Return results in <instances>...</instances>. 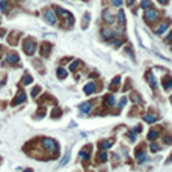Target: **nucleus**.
<instances>
[{"label": "nucleus", "mask_w": 172, "mask_h": 172, "mask_svg": "<svg viewBox=\"0 0 172 172\" xmlns=\"http://www.w3.org/2000/svg\"><path fill=\"white\" fill-rule=\"evenodd\" d=\"M54 11H56L59 15H68V12H67V11H63V9H60V8H54Z\"/></svg>", "instance_id": "nucleus-28"}, {"label": "nucleus", "mask_w": 172, "mask_h": 172, "mask_svg": "<svg viewBox=\"0 0 172 172\" xmlns=\"http://www.w3.org/2000/svg\"><path fill=\"white\" fill-rule=\"evenodd\" d=\"M44 18L48 24H56V15H54V11H51V9H47L44 12Z\"/></svg>", "instance_id": "nucleus-4"}, {"label": "nucleus", "mask_w": 172, "mask_h": 172, "mask_svg": "<svg viewBox=\"0 0 172 172\" xmlns=\"http://www.w3.org/2000/svg\"><path fill=\"white\" fill-rule=\"evenodd\" d=\"M88 20H89V14H85V21H83V27L88 26Z\"/></svg>", "instance_id": "nucleus-37"}, {"label": "nucleus", "mask_w": 172, "mask_h": 172, "mask_svg": "<svg viewBox=\"0 0 172 172\" xmlns=\"http://www.w3.org/2000/svg\"><path fill=\"white\" fill-rule=\"evenodd\" d=\"M140 6H142V8H145V9H148V8H151V2H150V0H142Z\"/></svg>", "instance_id": "nucleus-26"}, {"label": "nucleus", "mask_w": 172, "mask_h": 172, "mask_svg": "<svg viewBox=\"0 0 172 172\" xmlns=\"http://www.w3.org/2000/svg\"><path fill=\"white\" fill-rule=\"evenodd\" d=\"M119 77H115L113 80H112V83H110V91H113V89H116L118 86H119Z\"/></svg>", "instance_id": "nucleus-19"}, {"label": "nucleus", "mask_w": 172, "mask_h": 172, "mask_svg": "<svg viewBox=\"0 0 172 172\" xmlns=\"http://www.w3.org/2000/svg\"><path fill=\"white\" fill-rule=\"evenodd\" d=\"M157 18H159V12L156 11V9H147V11H145V20H147V21H156L157 20Z\"/></svg>", "instance_id": "nucleus-3"}, {"label": "nucleus", "mask_w": 172, "mask_h": 172, "mask_svg": "<svg viewBox=\"0 0 172 172\" xmlns=\"http://www.w3.org/2000/svg\"><path fill=\"white\" fill-rule=\"evenodd\" d=\"M159 2H160L161 5H166V3H168V0H159Z\"/></svg>", "instance_id": "nucleus-41"}, {"label": "nucleus", "mask_w": 172, "mask_h": 172, "mask_svg": "<svg viewBox=\"0 0 172 172\" xmlns=\"http://www.w3.org/2000/svg\"><path fill=\"white\" fill-rule=\"evenodd\" d=\"M79 65H80V62H79V60H76V62H72V65L70 67V70H71V71H76Z\"/></svg>", "instance_id": "nucleus-29"}, {"label": "nucleus", "mask_w": 172, "mask_h": 172, "mask_svg": "<svg viewBox=\"0 0 172 172\" xmlns=\"http://www.w3.org/2000/svg\"><path fill=\"white\" fill-rule=\"evenodd\" d=\"M166 41H172V30H171V33H169V36H168Z\"/></svg>", "instance_id": "nucleus-40"}, {"label": "nucleus", "mask_w": 172, "mask_h": 172, "mask_svg": "<svg viewBox=\"0 0 172 172\" xmlns=\"http://www.w3.org/2000/svg\"><path fill=\"white\" fill-rule=\"evenodd\" d=\"M23 50H24L26 54L32 56V54L35 53V50H36V44H35V41H33V39H27V41L23 44Z\"/></svg>", "instance_id": "nucleus-1"}, {"label": "nucleus", "mask_w": 172, "mask_h": 172, "mask_svg": "<svg viewBox=\"0 0 172 172\" xmlns=\"http://www.w3.org/2000/svg\"><path fill=\"white\" fill-rule=\"evenodd\" d=\"M18 60H20V58H18L17 54H9V56H6L8 63H18Z\"/></svg>", "instance_id": "nucleus-12"}, {"label": "nucleus", "mask_w": 172, "mask_h": 172, "mask_svg": "<svg viewBox=\"0 0 172 172\" xmlns=\"http://www.w3.org/2000/svg\"><path fill=\"white\" fill-rule=\"evenodd\" d=\"M163 88H165L166 91L172 88V79H171V77H168V79H166L165 81H163Z\"/></svg>", "instance_id": "nucleus-22"}, {"label": "nucleus", "mask_w": 172, "mask_h": 172, "mask_svg": "<svg viewBox=\"0 0 172 172\" xmlns=\"http://www.w3.org/2000/svg\"><path fill=\"white\" fill-rule=\"evenodd\" d=\"M0 8H2V11H3V12L8 9V3L5 2V0H2V2H0Z\"/></svg>", "instance_id": "nucleus-32"}, {"label": "nucleus", "mask_w": 172, "mask_h": 172, "mask_svg": "<svg viewBox=\"0 0 172 172\" xmlns=\"http://www.w3.org/2000/svg\"><path fill=\"white\" fill-rule=\"evenodd\" d=\"M89 157H91V152L88 151V148L81 150V151L79 152V160H81V161H86V160H88Z\"/></svg>", "instance_id": "nucleus-8"}, {"label": "nucleus", "mask_w": 172, "mask_h": 172, "mask_svg": "<svg viewBox=\"0 0 172 172\" xmlns=\"http://www.w3.org/2000/svg\"><path fill=\"white\" fill-rule=\"evenodd\" d=\"M42 147H44L45 150H48V151H56V150H58V143L54 142L53 139L45 138V139H42Z\"/></svg>", "instance_id": "nucleus-2"}, {"label": "nucleus", "mask_w": 172, "mask_h": 172, "mask_svg": "<svg viewBox=\"0 0 172 172\" xmlns=\"http://www.w3.org/2000/svg\"><path fill=\"white\" fill-rule=\"evenodd\" d=\"M107 160V152L104 150H101L98 152V161H106Z\"/></svg>", "instance_id": "nucleus-18"}, {"label": "nucleus", "mask_w": 172, "mask_h": 172, "mask_svg": "<svg viewBox=\"0 0 172 172\" xmlns=\"http://www.w3.org/2000/svg\"><path fill=\"white\" fill-rule=\"evenodd\" d=\"M104 101H106V104H107L109 107H112V106H115V97H113V95H109V97L104 98Z\"/></svg>", "instance_id": "nucleus-17"}, {"label": "nucleus", "mask_w": 172, "mask_h": 172, "mask_svg": "<svg viewBox=\"0 0 172 172\" xmlns=\"http://www.w3.org/2000/svg\"><path fill=\"white\" fill-rule=\"evenodd\" d=\"M68 160H70V154H67V156H65V157H63V159L60 160V166L67 165V163H68Z\"/></svg>", "instance_id": "nucleus-30"}, {"label": "nucleus", "mask_w": 172, "mask_h": 172, "mask_svg": "<svg viewBox=\"0 0 172 172\" xmlns=\"http://www.w3.org/2000/svg\"><path fill=\"white\" fill-rule=\"evenodd\" d=\"M97 91V85L94 83V81H91V83H88V85H85V94H88V95H91V94H94Z\"/></svg>", "instance_id": "nucleus-6"}, {"label": "nucleus", "mask_w": 172, "mask_h": 172, "mask_svg": "<svg viewBox=\"0 0 172 172\" xmlns=\"http://www.w3.org/2000/svg\"><path fill=\"white\" fill-rule=\"evenodd\" d=\"M58 77H59V79L67 77V71L63 70V68H58Z\"/></svg>", "instance_id": "nucleus-24"}, {"label": "nucleus", "mask_w": 172, "mask_h": 172, "mask_svg": "<svg viewBox=\"0 0 172 172\" xmlns=\"http://www.w3.org/2000/svg\"><path fill=\"white\" fill-rule=\"evenodd\" d=\"M136 159H138L139 163H142V161L147 160V154H145L143 151H138V154H136Z\"/></svg>", "instance_id": "nucleus-15"}, {"label": "nucleus", "mask_w": 172, "mask_h": 172, "mask_svg": "<svg viewBox=\"0 0 172 172\" xmlns=\"http://www.w3.org/2000/svg\"><path fill=\"white\" fill-rule=\"evenodd\" d=\"M112 3H113L115 6H118V8H119V6L122 5V0H112Z\"/></svg>", "instance_id": "nucleus-34"}, {"label": "nucleus", "mask_w": 172, "mask_h": 172, "mask_svg": "<svg viewBox=\"0 0 172 172\" xmlns=\"http://www.w3.org/2000/svg\"><path fill=\"white\" fill-rule=\"evenodd\" d=\"M18 36H20V33H18V32H15V33H14V35L11 36V38H9V42H11V44L14 45V41H15V39L18 38Z\"/></svg>", "instance_id": "nucleus-27"}, {"label": "nucleus", "mask_w": 172, "mask_h": 172, "mask_svg": "<svg viewBox=\"0 0 172 172\" xmlns=\"http://www.w3.org/2000/svg\"><path fill=\"white\" fill-rule=\"evenodd\" d=\"M143 119L147 121V122H156V121L159 119V118H157L156 115H152V113H148V115H145Z\"/></svg>", "instance_id": "nucleus-14"}, {"label": "nucleus", "mask_w": 172, "mask_h": 172, "mask_svg": "<svg viewBox=\"0 0 172 172\" xmlns=\"http://www.w3.org/2000/svg\"><path fill=\"white\" fill-rule=\"evenodd\" d=\"M125 103H127V98L124 97V98H121V101H119V107H124L125 106Z\"/></svg>", "instance_id": "nucleus-36"}, {"label": "nucleus", "mask_w": 172, "mask_h": 172, "mask_svg": "<svg viewBox=\"0 0 172 172\" xmlns=\"http://www.w3.org/2000/svg\"><path fill=\"white\" fill-rule=\"evenodd\" d=\"M133 2H134V0H128V2H127V3H128V5L131 6V5H133Z\"/></svg>", "instance_id": "nucleus-42"}, {"label": "nucleus", "mask_w": 172, "mask_h": 172, "mask_svg": "<svg viewBox=\"0 0 172 172\" xmlns=\"http://www.w3.org/2000/svg\"><path fill=\"white\" fill-rule=\"evenodd\" d=\"M147 79H148V83L156 89V86H157V83H156V79H154V76H152V72H148L147 74Z\"/></svg>", "instance_id": "nucleus-13"}, {"label": "nucleus", "mask_w": 172, "mask_h": 172, "mask_svg": "<svg viewBox=\"0 0 172 172\" xmlns=\"http://www.w3.org/2000/svg\"><path fill=\"white\" fill-rule=\"evenodd\" d=\"M0 53H2V47H0Z\"/></svg>", "instance_id": "nucleus-43"}, {"label": "nucleus", "mask_w": 172, "mask_h": 172, "mask_svg": "<svg viewBox=\"0 0 172 172\" xmlns=\"http://www.w3.org/2000/svg\"><path fill=\"white\" fill-rule=\"evenodd\" d=\"M38 94H39V88H35V89L32 91V95H33V97H36Z\"/></svg>", "instance_id": "nucleus-38"}, {"label": "nucleus", "mask_w": 172, "mask_h": 172, "mask_svg": "<svg viewBox=\"0 0 172 172\" xmlns=\"http://www.w3.org/2000/svg\"><path fill=\"white\" fill-rule=\"evenodd\" d=\"M23 101H26V94L24 92H20V95H17L15 97V100H14V106H17V104H20V103H23Z\"/></svg>", "instance_id": "nucleus-10"}, {"label": "nucleus", "mask_w": 172, "mask_h": 172, "mask_svg": "<svg viewBox=\"0 0 172 172\" xmlns=\"http://www.w3.org/2000/svg\"><path fill=\"white\" fill-rule=\"evenodd\" d=\"M168 26H169V21H166V23H161V24L157 27V29H156V33H157V35H163V33L166 32Z\"/></svg>", "instance_id": "nucleus-9"}, {"label": "nucleus", "mask_w": 172, "mask_h": 172, "mask_svg": "<svg viewBox=\"0 0 172 172\" xmlns=\"http://www.w3.org/2000/svg\"><path fill=\"white\" fill-rule=\"evenodd\" d=\"M157 138H159V131L157 130H151L148 133V139L150 140H154V139H157Z\"/></svg>", "instance_id": "nucleus-20"}, {"label": "nucleus", "mask_w": 172, "mask_h": 172, "mask_svg": "<svg viewBox=\"0 0 172 172\" xmlns=\"http://www.w3.org/2000/svg\"><path fill=\"white\" fill-rule=\"evenodd\" d=\"M118 23H119V24H124L125 23V15H124L122 11L118 12Z\"/></svg>", "instance_id": "nucleus-23"}, {"label": "nucleus", "mask_w": 172, "mask_h": 172, "mask_svg": "<svg viewBox=\"0 0 172 172\" xmlns=\"http://www.w3.org/2000/svg\"><path fill=\"white\" fill-rule=\"evenodd\" d=\"M163 140H165L166 145H169V143L172 142V138H171V136H165V138H163Z\"/></svg>", "instance_id": "nucleus-33"}, {"label": "nucleus", "mask_w": 172, "mask_h": 172, "mask_svg": "<svg viewBox=\"0 0 172 172\" xmlns=\"http://www.w3.org/2000/svg\"><path fill=\"white\" fill-rule=\"evenodd\" d=\"M112 36H115V33L112 30H109V29H103V38L104 39H110Z\"/></svg>", "instance_id": "nucleus-16"}, {"label": "nucleus", "mask_w": 172, "mask_h": 172, "mask_svg": "<svg viewBox=\"0 0 172 172\" xmlns=\"http://www.w3.org/2000/svg\"><path fill=\"white\" fill-rule=\"evenodd\" d=\"M171 101H172V97H171Z\"/></svg>", "instance_id": "nucleus-44"}, {"label": "nucleus", "mask_w": 172, "mask_h": 172, "mask_svg": "<svg viewBox=\"0 0 172 172\" xmlns=\"http://www.w3.org/2000/svg\"><path fill=\"white\" fill-rule=\"evenodd\" d=\"M121 44H122V42H121V39H115V41L112 42V45H113V47H115V48H118V47H121Z\"/></svg>", "instance_id": "nucleus-31"}, {"label": "nucleus", "mask_w": 172, "mask_h": 172, "mask_svg": "<svg viewBox=\"0 0 172 172\" xmlns=\"http://www.w3.org/2000/svg\"><path fill=\"white\" fill-rule=\"evenodd\" d=\"M51 48H53V45H51L50 42H44V44L41 45V56H44V58H48V56H50V51H51Z\"/></svg>", "instance_id": "nucleus-5"}, {"label": "nucleus", "mask_w": 172, "mask_h": 172, "mask_svg": "<svg viewBox=\"0 0 172 172\" xmlns=\"http://www.w3.org/2000/svg\"><path fill=\"white\" fill-rule=\"evenodd\" d=\"M91 110H92V104L91 103H83L80 106V112H83V113H89Z\"/></svg>", "instance_id": "nucleus-11"}, {"label": "nucleus", "mask_w": 172, "mask_h": 172, "mask_svg": "<svg viewBox=\"0 0 172 172\" xmlns=\"http://www.w3.org/2000/svg\"><path fill=\"white\" fill-rule=\"evenodd\" d=\"M150 148H151V151H152V152H156V151H159V147H157V145H156V143H151V147H150Z\"/></svg>", "instance_id": "nucleus-35"}, {"label": "nucleus", "mask_w": 172, "mask_h": 172, "mask_svg": "<svg viewBox=\"0 0 172 172\" xmlns=\"http://www.w3.org/2000/svg\"><path fill=\"white\" fill-rule=\"evenodd\" d=\"M131 100H133V101H134V103H139V97H138V95H136V94H133Z\"/></svg>", "instance_id": "nucleus-39"}, {"label": "nucleus", "mask_w": 172, "mask_h": 172, "mask_svg": "<svg viewBox=\"0 0 172 172\" xmlns=\"http://www.w3.org/2000/svg\"><path fill=\"white\" fill-rule=\"evenodd\" d=\"M112 147V140H106V142H100V148L101 150H107Z\"/></svg>", "instance_id": "nucleus-21"}, {"label": "nucleus", "mask_w": 172, "mask_h": 172, "mask_svg": "<svg viewBox=\"0 0 172 172\" xmlns=\"http://www.w3.org/2000/svg\"><path fill=\"white\" fill-rule=\"evenodd\" d=\"M103 17H104V21H106L107 24H110V23L115 21V17L112 15V12L109 11V9H106V11L103 12Z\"/></svg>", "instance_id": "nucleus-7"}, {"label": "nucleus", "mask_w": 172, "mask_h": 172, "mask_svg": "<svg viewBox=\"0 0 172 172\" xmlns=\"http://www.w3.org/2000/svg\"><path fill=\"white\" fill-rule=\"evenodd\" d=\"M32 81V76H29V74H24V77H23V85H29Z\"/></svg>", "instance_id": "nucleus-25"}]
</instances>
